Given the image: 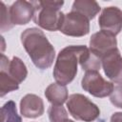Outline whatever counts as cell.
Returning a JSON list of instances; mask_svg holds the SVG:
<instances>
[{
    "mask_svg": "<svg viewBox=\"0 0 122 122\" xmlns=\"http://www.w3.org/2000/svg\"><path fill=\"white\" fill-rule=\"evenodd\" d=\"M1 122H22L21 116L17 112L16 104L10 100L1 108Z\"/></svg>",
    "mask_w": 122,
    "mask_h": 122,
    "instance_id": "16",
    "label": "cell"
},
{
    "mask_svg": "<svg viewBox=\"0 0 122 122\" xmlns=\"http://www.w3.org/2000/svg\"><path fill=\"white\" fill-rule=\"evenodd\" d=\"M1 71H5L18 84L22 83L28 75L27 67L19 57L14 56L11 60H9L3 53L1 54Z\"/></svg>",
    "mask_w": 122,
    "mask_h": 122,
    "instance_id": "11",
    "label": "cell"
},
{
    "mask_svg": "<svg viewBox=\"0 0 122 122\" xmlns=\"http://www.w3.org/2000/svg\"><path fill=\"white\" fill-rule=\"evenodd\" d=\"M21 43L32 63L40 70L49 69L55 57V50L38 28H29L21 33Z\"/></svg>",
    "mask_w": 122,
    "mask_h": 122,
    "instance_id": "1",
    "label": "cell"
},
{
    "mask_svg": "<svg viewBox=\"0 0 122 122\" xmlns=\"http://www.w3.org/2000/svg\"><path fill=\"white\" fill-rule=\"evenodd\" d=\"M111 122H122V112H117L111 116Z\"/></svg>",
    "mask_w": 122,
    "mask_h": 122,
    "instance_id": "21",
    "label": "cell"
},
{
    "mask_svg": "<svg viewBox=\"0 0 122 122\" xmlns=\"http://www.w3.org/2000/svg\"><path fill=\"white\" fill-rule=\"evenodd\" d=\"M19 88V84L10 77L5 71H0V96L3 97L7 93L12 91H16Z\"/></svg>",
    "mask_w": 122,
    "mask_h": 122,
    "instance_id": "17",
    "label": "cell"
},
{
    "mask_svg": "<svg viewBox=\"0 0 122 122\" xmlns=\"http://www.w3.org/2000/svg\"><path fill=\"white\" fill-rule=\"evenodd\" d=\"M45 96L51 105H63L69 98L68 89L64 85L52 83L46 88Z\"/></svg>",
    "mask_w": 122,
    "mask_h": 122,
    "instance_id": "13",
    "label": "cell"
},
{
    "mask_svg": "<svg viewBox=\"0 0 122 122\" xmlns=\"http://www.w3.org/2000/svg\"><path fill=\"white\" fill-rule=\"evenodd\" d=\"M86 49V46L71 45L59 51L52 71L56 83L66 86L74 79L77 73L80 55Z\"/></svg>",
    "mask_w": 122,
    "mask_h": 122,
    "instance_id": "2",
    "label": "cell"
},
{
    "mask_svg": "<svg viewBox=\"0 0 122 122\" xmlns=\"http://www.w3.org/2000/svg\"><path fill=\"white\" fill-rule=\"evenodd\" d=\"M66 122H74V121H73V120H71V119H68Z\"/></svg>",
    "mask_w": 122,
    "mask_h": 122,
    "instance_id": "22",
    "label": "cell"
},
{
    "mask_svg": "<svg viewBox=\"0 0 122 122\" xmlns=\"http://www.w3.org/2000/svg\"><path fill=\"white\" fill-rule=\"evenodd\" d=\"M0 6H1V10H0V13H1V31L4 32V31L10 30L13 27V25H12L10 18L9 9L6 7V5L3 2L0 3Z\"/></svg>",
    "mask_w": 122,
    "mask_h": 122,
    "instance_id": "19",
    "label": "cell"
},
{
    "mask_svg": "<svg viewBox=\"0 0 122 122\" xmlns=\"http://www.w3.org/2000/svg\"><path fill=\"white\" fill-rule=\"evenodd\" d=\"M60 31L72 37L87 35L90 32V20L82 13L71 10L64 15Z\"/></svg>",
    "mask_w": 122,
    "mask_h": 122,
    "instance_id": "6",
    "label": "cell"
},
{
    "mask_svg": "<svg viewBox=\"0 0 122 122\" xmlns=\"http://www.w3.org/2000/svg\"><path fill=\"white\" fill-rule=\"evenodd\" d=\"M34 7L31 2L25 0L15 1L9 8V14L12 25H26L32 18Z\"/></svg>",
    "mask_w": 122,
    "mask_h": 122,
    "instance_id": "10",
    "label": "cell"
},
{
    "mask_svg": "<svg viewBox=\"0 0 122 122\" xmlns=\"http://www.w3.org/2000/svg\"><path fill=\"white\" fill-rule=\"evenodd\" d=\"M44 102L36 94L28 93L20 101V113L27 118H37L44 113Z\"/></svg>",
    "mask_w": 122,
    "mask_h": 122,
    "instance_id": "12",
    "label": "cell"
},
{
    "mask_svg": "<svg viewBox=\"0 0 122 122\" xmlns=\"http://www.w3.org/2000/svg\"><path fill=\"white\" fill-rule=\"evenodd\" d=\"M98 24L101 30L115 36L122 30V10L114 6L103 9L98 18Z\"/></svg>",
    "mask_w": 122,
    "mask_h": 122,
    "instance_id": "7",
    "label": "cell"
},
{
    "mask_svg": "<svg viewBox=\"0 0 122 122\" xmlns=\"http://www.w3.org/2000/svg\"><path fill=\"white\" fill-rule=\"evenodd\" d=\"M79 64L82 70L85 71H98L101 68L102 59L87 48L80 55Z\"/></svg>",
    "mask_w": 122,
    "mask_h": 122,
    "instance_id": "15",
    "label": "cell"
},
{
    "mask_svg": "<svg viewBox=\"0 0 122 122\" xmlns=\"http://www.w3.org/2000/svg\"><path fill=\"white\" fill-rule=\"evenodd\" d=\"M110 100L114 107L122 109V85H117L113 88V91L110 96Z\"/></svg>",
    "mask_w": 122,
    "mask_h": 122,
    "instance_id": "20",
    "label": "cell"
},
{
    "mask_svg": "<svg viewBox=\"0 0 122 122\" xmlns=\"http://www.w3.org/2000/svg\"><path fill=\"white\" fill-rule=\"evenodd\" d=\"M48 115L51 122H66L68 112L62 105H51L48 109Z\"/></svg>",
    "mask_w": 122,
    "mask_h": 122,
    "instance_id": "18",
    "label": "cell"
},
{
    "mask_svg": "<svg viewBox=\"0 0 122 122\" xmlns=\"http://www.w3.org/2000/svg\"><path fill=\"white\" fill-rule=\"evenodd\" d=\"M31 3L34 7L32 20L36 25L50 31L60 30L65 15L60 8L64 5V1H31Z\"/></svg>",
    "mask_w": 122,
    "mask_h": 122,
    "instance_id": "3",
    "label": "cell"
},
{
    "mask_svg": "<svg viewBox=\"0 0 122 122\" xmlns=\"http://www.w3.org/2000/svg\"><path fill=\"white\" fill-rule=\"evenodd\" d=\"M116 46L115 36L103 30L93 33L90 39V50L101 59L111 51L117 49Z\"/></svg>",
    "mask_w": 122,
    "mask_h": 122,
    "instance_id": "9",
    "label": "cell"
},
{
    "mask_svg": "<svg viewBox=\"0 0 122 122\" xmlns=\"http://www.w3.org/2000/svg\"><path fill=\"white\" fill-rule=\"evenodd\" d=\"M66 105L70 114L76 120L92 122L100 115V110L97 105L81 93L71 94Z\"/></svg>",
    "mask_w": 122,
    "mask_h": 122,
    "instance_id": "4",
    "label": "cell"
},
{
    "mask_svg": "<svg viewBox=\"0 0 122 122\" xmlns=\"http://www.w3.org/2000/svg\"><path fill=\"white\" fill-rule=\"evenodd\" d=\"M100 10L101 8L98 3L93 0H75L71 6L72 11L82 13L89 20L93 19L100 11Z\"/></svg>",
    "mask_w": 122,
    "mask_h": 122,
    "instance_id": "14",
    "label": "cell"
},
{
    "mask_svg": "<svg viewBox=\"0 0 122 122\" xmlns=\"http://www.w3.org/2000/svg\"><path fill=\"white\" fill-rule=\"evenodd\" d=\"M82 89L94 97L103 98L113 91L112 82L105 80L98 71H86L81 80Z\"/></svg>",
    "mask_w": 122,
    "mask_h": 122,
    "instance_id": "5",
    "label": "cell"
},
{
    "mask_svg": "<svg viewBox=\"0 0 122 122\" xmlns=\"http://www.w3.org/2000/svg\"><path fill=\"white\" fill-rule=\"evenodd\" d=\"M102 68L112 83L122 84V56L118 49L111 51L102 58Z\"/></svg>",
    "mask_w": 122,
    "mask_h": 122,
    "instance_id": "8",
    "label": "cell"
}]
</instances>
